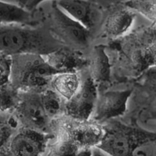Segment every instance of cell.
Listing matches in <instances>:
<instances>
[{"mask_svg": "<svg viewBox=\"0 0 156 156\" xmlns=\"http://www.w3.org/2000/svg\"><path fill=\"white\" fill-rule=\"evenodd\" d=\"M48 141L44 132L23 127L9 140L8 152L14 155H39L45 152Z\"/></svg>", "mask_w": 156, "mask_h": 156, "instance_id": "8", "label": "cell"}, {"mask_svg": "<svg viewBox=\"0 0 156 156\" xmlns=\"http://www.w3.org/2000/svg\"><path fill=\"white\" fill-rule=\"evenodd\" d=\"M132 90L110 91L98 95L93 118L97 122H104L122 116L127 108V103Z\"/></svg>", "mask_w": 156, "mask_h": 156, "instance_id": "7", "label": "cell"}, {"mask_svg": "<svg viewBox=\"0 0 156 156\" xmlns=\"http://www.w3.org/2000/svg\"><path fill=\"white\" fill-rule=\"evenodd\" d=\"M12 71V59L0 53V86L10 83Z\"/></svg>", "mask_w": 156, "mask_h": 156, "instance_id": "18", "label": "cell"}, {"mask_svg": "<svg viewBox=\"0 0 156 156\" xmlns=\"http://www.w3.org/2000/svg\"><path fill=\"white\" fill-rule=\"evenodd\" d=\"M1 111H0V129L2 128V127L3 126V125L6 123V121H5V119L3 118V117L2 115L1 114Z\"/></svg>", "mask_w": 156, "mask_h": 156, "instance_id": "21", "label": "cell"}, {"mask_svg": "<svg viewBox=\"0 0 156 156\" xmlns=\"http://www.w3.org/2000/svg\"><path fill=\"white\" fill-rule=\"evenodd\" d=\"M81 123L67 131L64 137L80 151L95 147L99 144L104 135L103 126L97 123Z\"/></svg>", "mask_w": 156, "mask_h": 156, "instance_id": "9", "label": "cell"}, {"mask_svg": "<svg viewBox=\"0 0 156 156\" xmlns=\"http://www.w3.org/2000/svg\"><path fill=\"white\" fill-rule=\"evenodd\" d=\"M12 59L10 83L18 90L41 92L50 85L55 74L60 72L52 66L43 55L22 54Z\"/></svg>", "mask_w": 156, "mask_h": 156, "instance_id": "2", "label": "cell"}, {"mask_svg": "<svg viewBox=\"0 0 156 156\" xmlns=\"http://www.w3.org/2000/svg\"><path fill=\"white\" fill-rule=\"evenodd\" d=\"M34 24L32 12L28 11L18 4L0 0V25L20 24L32 26Z\"/></svg>", "mask_w": 156, "mask_h": 156, "instance_id": "13", "label": "cell"}, {"mask_svg": "<svg viewBox=\"0 0 156 156\" xmlns=\"http://www.w3.org/2000/svg\"><path fill=\"white\" fill-rule=\"evenodd\" d=\"M128 9L143 15L150 21H155V0H128L126 2Z\"/></svg>", "mask_w": 156, "mask_h": 156, "instance_id": "16", "label": "cell"}, {"mask_svg": "<svg viewBox=\"0 0 156 156\" xmlns=\"http://www.w3.org/2000/svg\"><path fill=\"white\" fill-rule=\"evenodd\" d=\"M103 128V137L95 147L108 155H131L141 146L155 140L154 132L120 122L112 121Z\"/></svg>", "mask_w": 156, "mask_h": 156, "instance_id": "3", "label": "cell"}, {"mask_svg": "<svg viewBox=\"0 0 156 156\" xmlns=\"http://www.w3.org/2000/svg\"><path fill=\"white\" fill-rule=\"evenodd\" d=\"M97 84L89 77L65 105L66 114L79 122H86L92 115L98 97Z\"/></svg>", "mask_w": 156, "mask_h": 156, "instance_id": "6", "label": "cell"}, {"mask_svg": "<svg viewBox=\"0 0 156 156\" xmlns=\"http://www.w3.org/2000/svg\"><path fill=\"white\" fill-rule=\"evenodd\" d=\"M13 133L12 126L7 122L5 123L0 129V148L9 141Z\"/></svg>", "mask_w": 156, "mask_h": 156, "instance_id": "19", "label": "cell"}, {"mask_svg": "<svg viewBox=\"0 0 156 156\" xmlns=\"http://www.w3.org/2000/svg\"><path fill=\"white\" fill-rule=\"evenodd\" d=\"M56 5L73 19L90 30L95 24L92 4L87 0H56Z\"/></svg>", "mask_w": 156, "mask_h": 156, "instance_id": "10", "label": "cell"}, {"mask_svg": "<svg viewBox=\"0 0 156 156\" xmlns=\"http://www.w3.org/2000/svg\"><path fill=\"white\" fill-rule=\"evenodd\" d=\"M45 1H47V0H17V2L20 6L28 11L32 12V10Z\"/></svg>", "mask_w": 156, "mask_h": 156, "instance_id": "20", "label": "cell"}, {"mask_svg": "<svg viewBox=\"0 0 156 156\" xmlns=\"http://www.w3.org/2000/svg\"><path fill=\"white\" fill-rule=\"evenodd\" d=\"M60 44L50 31L47 33L25 25H0V53L10 57L47 55L60 50Z\"/></svg>", "mask_w": 156, "mask_h": 156, "instance_id": "1", "label": "cell"}, {"mask_svg": "<svg viewBox=\"0 0 156 156\" xmlns=\"http://www.w3.org/2000/svg\"><path fill=\"white\" fill-rule=\"evenodd\" d=\"M14 109L16 117L23 127L44 132L49 124V116L41 100L40 92L23 91L20 93Z\"/></svg>", "mask_w": 156, "mask_h": 156, "instance_id": "5", "label": "cell"}, {"mask_svg": "<svg viewBox=\"0 0 156 156\" xmlns=\"http://www.w3.org/2000/svg\"><path fill=\"white\" fill-rule=\"evenodd\" d=\"M91 77L97 85L110 80V65L103 46H96L91 60Z\"/></svg>", "mask_w": 156, "mask_h": 156, "instance_id": "14", "label": "cell"}, {"mask_svg": "<svg viewBox=\"0 0 156 156\" xmlns=\"http://www.w3.org/2000/svg\"><path fill=\"white\" fill-rule=\"evenodd\" d=\"M19 98L18 90L10 83L0 86V111L5 112L14 109Z\"/></svg>", "mask_w": 156, "mask_h": 156, "instance_id": "15", "label": "cell"}, {"mask_svg": "<svg viewBox=\"0 0 156 156\" xmlns=\"http://www.w3.org/2000/svg\"><path fill=\"white\" fill-rule=\"evenodd\" d=\"M41 100L49 117L56 115L62 107L61 97L51 88L40 92Z\"/></svg>", "mask_w": 156, "mask_h": 156, "instance_id": "17", "label": "cell"}, {"mask_svg": "<svg viewBox=\"0 0 156 156\" xmlns=\"http://www.w3.org/2000/svg\"><path fill=\"white\" fill-rule=\"evenodd\" d=\"M135 18V14L129 9H119L108 16L105 31L111 38H118L124 35L130 29Z\"/></svg>", "mask_w": 156, "mask_h": 156, "instance_id": "11", "label": "cell"}, {"mask_svg": "<svg viewBox=\"0 0 156 156\" xmlns=\"http://www.w3.org/2000/svg\"><path fill=\"white\" fill-rule=\"evenodd\" d=\"M50 86L51 89L67 102L73 97L79 89L80 81L75 72H62L52 77Z\"/></svg>", "mask_w": 156, "mask_h": 156, "instance_id": "12", "label": "cell"}, {"mask_svg": "<svg viewBox=\"0 0 156 156\" xmlns=\"http://www.w3.org/2000/svg\"><path fill=\"white\" fill-rule=\"evenodd\" d=\"M50 32L60 43L75 49H84L89 43L90 30L67 15L55 2L50 14Z\"/></svg>", "mask_w": 156, "mask_h": 156, "instance_id": "4", "label": "cell"}]
</instances>
